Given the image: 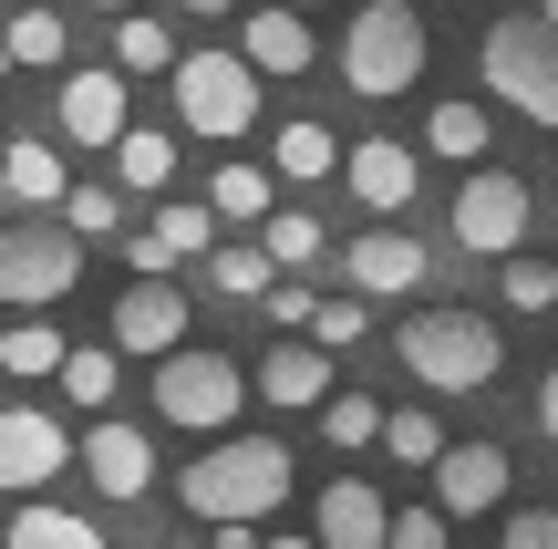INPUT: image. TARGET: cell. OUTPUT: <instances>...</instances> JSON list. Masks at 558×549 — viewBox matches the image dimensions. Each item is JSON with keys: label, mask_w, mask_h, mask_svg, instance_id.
<instances>
[{"label": "cell", "mask_w": 558, "mask_h": 549, "mask_svg": "<svg viewBox=\"0 0 558 549\" xmlns=\"http://www.w3.org/2000/svg\"><path fill=\"white\" fill-rule=\"evenodd\" d=\"M177 498L207 529H259V518H279V498H290V446L279 435H228V446H207L177 477Z\"/></svg>", "instance_id": "1"}, {"label": "cell", "mask_w": 558, "mask_h": 549, "mask_svg": "<svg viewBox=\"0 0 558 549\" xmlns=\"http://www.w3.org/2000/svg\"><path fill=\"white\" fill-rule=\"evenodd\" d=\"M393 353H403V373L435 384V394H486V384H497V363H507L497 322H476V311H414Z\"/></svg>", "instance_id": "2"}, {"label": "cell", "mask_w": 558, "mask_h": 549, "mask_svg": "<svg viewBox=\"0 0 558 549\" xmlns=\"http://www.w3.org/2000/svg\"><path fill=\"white\" fill-rule=\"evenodd\" d=\"M341 83L373 94V104L424 83V21H414V0H362V11H352V32H341Z\"/></svg>", "instance_id": "3"}, {"label": "cell", "mask_w": 558, "mask_h": 549, "mask_svg": "<svg viewBox=\"0 0 558 549\" xmlns=\"http://www.w3.org/2000/svg\"><path fill=\"white\" fill-rule=\"evenodd\" d=\"M476 62H486V94H497V104H518L527 124L558 135V21H538V11L497 21Z\"/></svg>", "instance_id": "4"}, {"label": "cell", "mask_w": 558, "mask_h": 549, "mask_svg": "<svg viewBox=\"0 0 558 549\" xmlns=\"http://www.w3.org/2000/svg\"><path fill=\"white\" fill-rule=\"evenodd\" d=\"M239 405H248V373L228 363V353H166L156 363V415L166 426H186V435H218L228 446V426H239Z\"/></svg>", "instance_id": "5"}, {"label": "cell", "mask_w": 558, "mask_h": 549, "mask_svg": "<svg viewBox=\"0 0 558 549\" xmlns=\"http://www.w3.org/2000/svg\"><path fill=\"white\" fill-rule=\"evenodd\" d=\"M166 83H177V124L207 135V145H239L248 115H259V73H248L239 52H177Z\"/></svg>", "instance_id": "6"}, {"label": "cell", "mask_w": 558, "mask_h": 549, "mask_svg": "<svg viewBox=\"0 0 558 549\" xmlns=\"http://www.w3.org/2000/svg\"><path fill=\"white\" fill-rule=\"evenodd\" d=\"M73 281H83V239L73 228H41V218L0 228V301H11L21 322H41Z\"/></svg>", "instance_id": "7"}, {"label": "cell", "mask_w": 558, "mask_h": 549, "mask_svg": "<svg viewBox=\"0 0 558 549\" xmlns=\"http://www.w3.org/2000/svg\"><path fill=\"white\" fill-rule=\"evenodd\" d=\"M527 218H538V187L507 177V166H476V177L456 187V249H476V260H518Z\"/></svg>", "instance_id": "8"}, {"label": "cell", "mask_w": 558, "mask_h": 549, "mask_svg": "<svg viewBox=\"0 0 558 549\" xmlns=\"http://www.w3.org/2000/svg\"><path fill=\"white\" fill-rule=\"evenodd\" d=\"M73 456H83V446H73V435H62L41 405H11V415H0V498H21V488H41V477H62Z\"/></svg>", "instance_id": "9"}, {"label": "cell", "mask_w": 558, "mask_h": 549, "mask_svg": "<svg viewBox=\"0 0 558 549\" xmlns=\"http://www.w3.org/2000/svg\"><path fill=\"white\" fill-rule=\"evenodd\" d=\"M62 135H73V145H104V156L135 135V124H124V73H114V62L62 73Z\"/></svg>", "instance_id": "10"}, {"label": "cell", "mask_w": 558, "mask_h": 549, "mask_svg": "<svg viewBox=\"0 0 558 549\" xmlns=\"http://www.w3.org/2000/svg\"><path fill=\"white\" fill-rule=\"evenodd\" d=\"M435 509H445V518H486V509H507V446H486V435L445 446V467H435Z\"/></svg>", "instance_id": "11"}, {"label": "cell", "mask_w": 558, "mask_h": 549, "mask_svg": "<svg viewBox=\"0 0 558 549\" xmlns=\"http://www.w3.org/2000/svg\"><path fill=\"white\" fill-rule=\"evenodd\" d=\"M341 270H352V301H403L435 260H424V239H403V228H373V239L341 249Z\"/></svg>", "instance_id": "12"}, {"label": "cell", "mask_w": 558, "mask_h": 549, "mask_svg": "<svg viewBox=\"0 0 558 549\" xmlns=\"http://www.w3.org/2000/svg\"><path fill=\"white\" fill-rule=\"evenodd\" d=\"M104 343H114V353H156V363H166V353H186V301L166 281H135L114 301V332H104Z\"/></svg>", "instance_id": "13"}, {"label": "cell", "mask_w": 558, "mask_h": 549, "mask_svg": "<svg viewBox=\"0 0 558 549\" xmlns=\"http://www.w3.org/2000/svg\"><path fill=\"white\" fill-rule=\"evenodd\" d=\"M83 467H94L104 498H145L156 488V446H145L124 415H94V426H83Z\"/></svg>", "instance_id": "14"}, {"label": "cell", "mask_w": 558, "mask_h": 549, "mask_svg": "<svg viewBox=\"0 0 558 549\" xmlns=\"http://www.w3.org/2000/svg\"><path fill=\"white\" fill-rule=\"evenodd\" d=\"M320 549H393V509H383V488H362V477H331L320 488Z\"/></svg>", "instance_id": "15"}, {"label": "cell", "mask_w": 558, "mask_h": 549, "mask_svg": "<svg viewBox=\"0 0 558 549\" xmlns=\"http://www.w3.org/2000/svg\"><path fill=\"white\" fill-rule=\"evenodd\" d=\"M341 177H352V198H362V207H383V218H393V207H414L424 166H414V145L373 135V145H352V156H341Z\"/></svg>", "instance_id": "16"}, {"label": "cell", "mask_w": 558, "mask_h": 549, "mask_svg": "<svg viewBox=\"0 0 558 549\" xmlns=\"http://www.w3.org/2000/svg\"><path fill=\"white\" fill-rule=\"evenodd\" d=\"M259 394L279 415H320V405H331V353H320V343H279L259 363Z\"/></svg>", "instance_id": "17"}, {"label": "cell", "mask_w": 558, "mask_h": 549, "mask_svg": "<svg viewBox=\"0 0 558 549\" xmlns=\"http://www.w3.org/2000/svg\"><path fill=\"white\" fill-rule=\"evenodd\" d=\"M311 52H320V41H311V21H300V11H259V21H239V62H248V73H311Z\"/></svg>", "instance_id": "18"}, {"label": "cell", "mask_w": 558, "mask_h": 549, "mask_svg": "<svg viewBox=\"0 0 558 549\" xmlns=\"http://www.w3.org/2000/svg\"><path fill=\"white\" fill-rule=\"evenodd\" d=\"M0 198H21V207H62V198H73V177H62L52 145L21 135V145H0Z\"/></svg>", "instance_id": "19"}, {"label": "cell", "mask_w": 558, "mask_h": 549, "mask_svg": "<svg viewBox=\"0 0 558 549\" xmlns=\"http://www.w3.org/2000/svg\"><path fill=\"white\" fill-rule=\"evenodd\" d=\"M207 218L269 228L279 218V177H269V166H218V177H207Z\"/></svg>", "instance_id": "20"}, {"label": "cell", "mask_w": 558, "mask_h": 549, "mask_svg": "<svg viewBox=\"0 0 558 549\" xmlns=\"http://www.w3.org/2000/svg\"><path fill=\"white\" fill-rule=\"evenodd\" d=\"M341 156H352V145H331V124H279V166L269 177L311 187V177H341Z\"/></svg>", "instance_id": "21"}, {"label": "cell", "mask_w": 558, "mask_h": 549, "mask_svg": "<svg viewBox=\"0 0 558 549\" xmlns=\"http://www.w3.org/2000/svg\"><path fill=\"white\" fill-rule=\"evenodd\" d=\"M156 249H166V260H218V218H207V198H166L156 207Z\"/></svg>", "instance_id": "22"}, {"label": "cell", "mask_w": 558, "mask_h": 549, "mask_svg": "<svg viewBox=\"0 0 558 549\" xmlns=\"http://www.w3.org/2000/svg\"><path fill=\"white\" fill-rule=\"evenodd\" d=\"M73 363V343H62L52 322H11L0 332V373H21V384H41V373H62Z\"/></svg>", "instance_id": "23"}, {"label": "cell", "mask_w": 558, "mask_h": 549, "mask_svg": "<svg viewBox=\"0 0 558 549\" xmlns=\"http://www.w3.org/2000/svg\"><path fill=\"white\" fill-rule=\"evenodd\" d=\"M0 52H11L21 73H52V62L73 52V21H52V11H21L11 32H0Z\"/></svg>", "instance_id": "24"}, {"label": "cell", "mask_w": 558, "mask_h": 549, "mask_svg": "<svg viewBox=\"0 0 558 549\" xmlns=\"http://www.w3.org/2000/svg\"><path fill=\"white\" fill-rule=\"evenodd\" d=\"M11 549H104V529H94V518H73V509H41V498H32V509L11 518Z\"/></svg>", "instance_id": "25"}, {"label": "cell", "mask_w": 558, "mask_h": 549, "mask_svg": "<svg viewBox=\"0 0 558 549\" xmlns=\"http://www.w3.org/2000/svg\"><path fill=\"white\" fill-rule=\"evenodd\" d=\"M114 343H73V363H62V394H73L83 415H114Z\"/></svg>", "instance_id": "26"}, {"label": "cell", "mask_w": 558, "mask_h": 549, "mask_svg": "<svg viewBox=\"0 0 558 549\" xmlns=\"http://www.w3.org/2000/svg\"><path fill=\"white\" fill-rule=\"evenodd\" d=\"M383 456H403V467H424V477H435V467H445V426H435L424 405L383 415Z\"/></svg>", "instance_id": "27"}, {"label": "cell", "mask_w": 558, "mask_h": 549, "mask_svg": "<svg viewBox=\"0 0 558 549\" xmlns=\"http://www.w3.org/2000/svg\"><path fill=\"white\" fill-rule=\"evenodd\" d=\"M424 145H435V156H456V166H486V104H435Z\"/></svg>", "instance_id": "28"}, {"label": "cell", "mask_w": 558, "mask_h": 549, "mask_svg": "<svg viewBox=\"0 0 558 549\" xmlns=\"http://www.w3.org/2000/svg\"><path fill=\"white\" fill-rule=\"evenodd\" d=\"M114 73H177V32L166 21H114Z\"/></svg>", "instance_id": "29"}, {"label": "cell", "mask_w": 558, "mask_h": 549, "mask_svg": "<svg viewBox=\"0 0 558 549\" xmlns=\"http://www.w3.org/2000/svg\"><path fill=\"white\" fill-rule=\"evenodd\" d=\"M259 249H269V270H311L320 260V218L311 207H279V218L259 228Z\"/></svg>", "instance_id": "30"}, {"label": "cell", "mask_w": 558, "mask_h": 549, "mask_svg": "<svg viewBox=\"0 0 558 549\" xmlns=\"http://www.w3.org/2000/svg\"><path fill=\"white\" fill-rule=\"evenodd\" d=\"M320 446H383V405L373 394H331L320 405Z\"/></svg>", "instance_id": "31"}, {"label": "cell", "mask_w": 558, "mask_h": 549, "mask_svg": "<svg viewBox=\"0 0 558 549\" xmlns=\"http://www.w3.org/2000/svg\"><path fill=\"white\" fill-rule=\"evenodd\" d=\"M497 290H507V311H548V301H558V260H538V249H518V260L497 270Z\"/></svg>", "instance_id": "32"}, {"label": "cell", "mask_w": 558, "mask_h": 549, "mask_svg": "<svg viewBox=\"0 0 558 549\" xmlns=\"http://www.w3.org/2000/svg\"><path fill=\"white\" fill-rule=\"evenodd\" d=\"M207 281H218L228 290V301H269V249H218V260H207Z\"/></svg>", "instance_id": "33"}, {"label": "cell", "mask_w": 558, "mask_h": 549, "mask_svg": "<svg viewBox=\"0 0 558 549\" xmlns=\"http://www.w3.org/2000/svg\"><path fill=\"white\" fill-rule=\"evenodd\" d=\"M114 177L124 187H166V177H177V135H124L114 145Z\"/></svg>", "instance_id": "34"}, {"label": "cell", "mask_w": 558, "mask_h": 549, "mask_svg": "<svg viewBox=\"0 0 558 549\" xmlns=\"http://www.w3.org/2000/svg\"><path fill=\"white\" fill-rule=\"evenodd\" d=\"M62 228L73 239H114V187H73L62 198Z\"/></svg>", "instance_id": "35"}, {"label": "cell", "mask_w": 558, "mask_h": 549, "mask_svg": "<svg viewBox=\"0 0 558 549\" xmlns=\"http://www.w3.org/2000/svg\"><path fill=\"white\" fill-rule=\"evenodd\" d=\"M311 343H320V353H352V343H362V301H320V311H311Z\"/></svg>", "instance_id": "36"}, {"label": "cell", "mask_w": 558, "mask_h": 549, "mask_svg": "<svg viewBox=\"0 0 558 549\" xmlns=\"http://www.w3.org/2000/svg\"><path fill=\"white\" fill-rule=\"evenodd\" d=\"M445 529H456L445 509H393V549H445Z\"/></svg>", "instance_id": "37"}, {"label": "cell", "mask_w": 558, "mask_h": 549, "mask_svg": "<svg viewBox=\"0 0 558 549\" xmlns=\"http://www.w3.org/2000/svg\"><path fill=\"white\" fill-rule=\"evenodd\" d=\"M497 549H558V509H518L507 518V539Z\"/></svg>", "instance_id": "38"}, {"label": "cell", "mask_w": 558, "mask_h": 549, "mask_svg": "<svg viewBox=\"0 0 558 549\" xmlns=\"http://www.w3.org/2000/svg\"><path fill=\"white\" fill-rule=\"evenodd\" d=\"M311 311H320V301H311L300 281H279V290H269V322H279V332H311Z\"/></svg>", "instance_id": "39"}, {"label": "cell", "mask_w": 558, "mask_h": 549, "mask_svg": "<svg viewBox=\"0 0 558 549\" xmlns=\"http://www.w3.org/2000/svg\"><path fill=\"white\" fill-rule=\"evenodd\" d=\"M124 270H145V281H166L177 260H166V249H156V228H145V239H124Z\"/></svg>", "instance_id": "40"}, {"label": "cell", "mask_w": 558, "mask_h": 549, "mask_svg": "<svg viewBox=\"0 0 558 549\" xmlns=\"http://www.w3.org/2000/svg\"><path fill=\"white\" fill-rule=\"evenodd\" d=\"M538 435L558 446V363H548V384H538Z\"/></svg>", "instance_id": "41"}, {"label": "cell", "mask_w": 558, "mask_h": 549, "mask_svg": "<svg viewBox=\"0 0 558 549\" xmlns=\"http://www.w3.org/2000/svg\"><path fill=\"white\" fill-rule=\"evenodd\" d=\"M177 11H186V21H228L239 0H177Z\"/></svg>", "instance_id": "42"}, {"label": "cell", "mask_w": 558, "mask_h": 549, "mask_svg": "<svg viewBox=\"0 0 558 549\" xmlns=\"http://www.w3.org/2000/svg\"><path fill=\"white\" fill-rule=\"evenodd\" d=\"M207 549H259V529H218V539H207Z\"/></svg>", "instance_id": "43"}, {"label": "cell", "mask_w": 558, "mask_h": 549, "mask_svg": "<svg viewBox=\"0 0 558 549\" xmlns=\"http://www.w3.org/2000/svg\"><path fill=\"white\" fill-rule=\"evenodd\" d=\"M94 11H114V21H135V0H94Z\"/></svg>", "instance_id": "44"}, {"label": "cell", "mask_w": 558, "mask_h": 549, "mask_svg": "<svg viewBox=\"0 0 558 549\" xmlns=\"http://www.w3.org/2000/svg\"><path fill=\"white\" fill-rule=\"evenodd\" d=\"M259 549H320V539H259Z\"/></svg>", "instance_id": "45"}, {"label": "cell", "mask_w": 558, "mask_h": 549, "mask_svg": "<svg viewBox=\"0 0 558 549\" xmlns=\"http://www.w3.org/2000/svg\"><path fill=\"white\" fill-rule=\"evenodd\" d=\"M269 11H320V0H269Z\"/></svg>", "instance_id": "46"}, {"label": "cell", "mask_w": 558, "mask_h": 549, "mask_svg": "<svg viewBox=\"0 0 558 549\" xmlns=\"http://www.w3.org/2000/svg\"><path fill=\"white\" fill-rule=\"evenodd\" d=\"M0 73H11V52H0Z\"/></svg>", "instance_id": "47"}, {"label": "cell", "mask_w": 558, "mask_h": 549, "mask_svg": "<svg viewBox=\"0 0 558 549\" xmlns=\"http://www.w3.org/2000/svg\"><path fill=\"white\" fill-rule=\"evenodd\" d=\"M186 549H197V539H186Z\"/></svg>", "instance_id": "48"}]
</instances>
